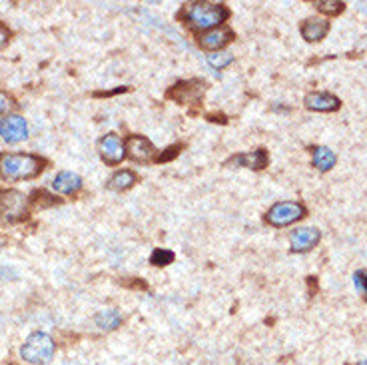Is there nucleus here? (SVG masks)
Masks as SVG:
<instances>
[{"instance_id":"1","label":"nucleus","mask_w":367,"mask_h":365,"mask_svg":"<svg viewBox=\"0 0 367 365\" xmlns=\"http://www.w3.org/2000/svg\"><path fill=\"white\" fill-rule=\"evenodd\" d=\"M184 18L186 23L200 32H208L212 28L222 26L230 18V11L225 8L222 2H208V0H200V2H189L184 8Z\"/></svg>"},{"instance_id":"2","label":"nucleus","mask_w":367,"mask_h":365,"mask_svg":"<svg viewBox=\"0 0 367 365\" xmlns=\"http://www.w3.org/2000/svg\"><path fill=\"white\" fill-rule=\"evenodd\" d=\"M44 170V160L35 154H0V178L2 180H30Z\"/></svg>"},{"instance_id":"3","label":"nucleus","mask_w":367,"mask_h":365,"mask_svg":"<svg viewBox=\"0 0 367 365\" xmlns=\"http://www.w3.org/2000/svg\"><path fill=\"white\" fill-rule=\"evenodd\" d=\"M56 352V343L54 340L44 333V331H35L26 338V342L20 347V355L24 361L32 365H44L52 359V355Z\"/></svg>"},{"instance_id":"4","label":"nucleus","mask_w":367,"mask_h":365,"mask_svg":"<svg viewBox=\"0 0 367 365\" xmlns=\"http://www.w3.org/2000/svg\"><path fill=\"white\" fill-rule=\"evenodd\" d=\"M28 218V200L20 190H0V224H18Z\"/></svg>"},{"instance_id":"5","label":"nucleus","mask_w":367,"mask_h":365,"mask_svg":"<svg viewBox=\"0 0 367 365\" xmlns=\"http://www.w3.org/2000/svg\"><path fill=\"white\" fill-rule=\"evenodd\" d=\"M306 214H308L306 206L299 202H278L266 212L263 220H266V224L273 225V228H285V225L296 224L301 218H306Z\"/></svg>"},{"instance_id":"6","label":"nucleus","mask_w":367,"mask_h":365,"mask_svg":"<svg viewBox=\"0 0 367 365\" xmlns=\"http://www.w3.org/2000/svg\"><path fill=\"white\" fill-rule=\"evenodd\" d=\"M206 88L208 86L204 80H186V82L174 84V88H170L166 96L178 104H196L204 98Z\"/></svg>"},{"instance_id":"7","label":"nucleus","mask_w":367,"mask_h":365,"mask_svg":"<svg viewBox=\"0 0 367 365\" xmlns=\"http://www.w3.org/2000/svg\"><path fill=\"white\" fill-rule=\"evenodd\" d=\"M0 138L8 144H18L28 138V124L18 114H6L0 118Z\"/></svg>"},{"instance_id":"8","label":"nucleus","mask_w":367,"mask_h":365,"mask_svg":"<svg viewBox=\"0 0 367 365\" xmlns=\"http://www.w3.org/2000/svg\"><path fill=\"white\" fill-rule=\"evenodd\" d=\"M98 150H100V158L110 166L120 164L126 158V144L116 134H106L98 144Z\"/></svg>"},{"instance_id":"9","label":"nucleus","mask_w":367,"mask_h":365,"mask_svg":"<svg viewBox=\"0 0 367 365\" xmlns=\"http://www.w3.org/2000/svg\"><path fill=\"white\" fill-rule=\"evenodd\" d=\"M234 38V30L230 26H218V28H212L208 32H204L198 38V44H200L201 50L206 52H218L220 48H224L228 42H232Z\"/></svg>"},{"instance_id":"10","label":"nucleus","mask_w":367,"mask_h":365,"mask_svg":"<svg viewBox=\"0 0 367 365\" xmlns=\"http://www.w3.org/2000/svg\"><path fill=\"white\" fill-rule=\"evenodd\" d=\"M124 144H126V154L138 164H146V162H150L154 158V144L148 138H144V136L134 134Z\"/></svg>"},{"instance_id":"11","label":"nucleus","mask_w":367,"mask_h":365,"mask_svg":"<svg viewBox=\"0 0 367 365\" xmlns=\"http://www.w3.org/2000/svg\"><path fill=\"white\" fill-rule=\"evenodd\" d=\"M321 232L318 228H297L290 234V244H292V252H309L311 247L320 244Z\"/></svg>"},{"instance_id":"12","label":"nucleus","mask_w":367,"mask_h":365,"mask_svg":"<svg viewBox=\"0 0 367 365\" xmlns=\"http://www.w3.org/2000/svg\"><path fill=\"white\" fill-rule=\"evenodd\" d=\"M225 166H232V168H249V170H263L268 166V152L266 150H251L246 154H236L232 156Z\"/></svg>"},{"instance_id":"13","label":"nucleus","mask_w":367,"mask_h":365,"mask_svg":"<svg viewBox=\"0 0 367 365\" xmlns=\"http://www.w3.org/2000/svg\"><path fill=\"white\" fill-rule=\"evenodd\" d=\"M342 106V100L332 92H311L306 96V108L313 112H335Z\"/></svg>"},{"instance_id":"14","label":"nucleus","mask_w":367,"mask_h":365,"mask_svg":"<svg viewBox=\"0 0 367 365\" xmlns=\"http://www.w3.org/2000/svg\"><path fill=\"white\" fill-rule=\"evenodd\" d=\"M299 32L308 42H320L330 32V23L323 18H306L299 26Z\"/></svg>"},{"instance_id":"15","label":"nucleus","mask_w":367,"mask_h":365,"mask_svg":"<svg viewBox=\"0 0 367 365\" xmlns=\"http://www.w3.org/2000/svg\"><path fill=\"white\" fill-rule=\"evenodd\" d=\"M80 188H82V178L74 172H60L58 176L52 180V190L64 196H72Z\"/></svg>"},{"instance_id":"16","label":"nucleus","mask_w":367,"mask_h":365,"mask_svg":"<svg viewBox=\"0 0 367 365\" xmlns=\"http://www.w3.org/2000/svg\"><path fill=\"white\" fill-rule=\"evenodd\" d=\"M311 162L313 166L320 170V172H328V170H332L335 162H337V156L333 150L330 148H325V146H316L313 150H311Z\"/></svg>"},{"instance_id":"17","label":"nucleus","mask_w":367,"mask_h":365,"mask_svg":"<svg viewBox=\"0 0 367 365\" xmlns=\"http://www.w3.org/2000/svg\"><path fill=\"white\" fill-rule=\"evenodd\" d=\"M136 184V174L132 170H120L116 174H112L108 180V190L112 192H126Z\"/></svg>"},{"instance_id":"18","label":"nucleus","mask_w":367,"mask_h":365,"mask_svg":"<svg viewBox=\"0 0 367 365\" xmlns=\"http://www.w3.org/2000/svg\"><path fill=\"white\" fill-rule=\"evenodd\" d=\"M94 321L100 330L112 331L116 330L120 323H122V316H120L116 309H102V311L94 318Z\"/></svg>"},{"instance_id":"19","label":"nucleus","mask_w":367,"mask_h":365,"mask_svg":"<svg viewBox=\"0 0 367 365\" xmlns=\"http://www.w3.org/2000/svg\"><path fill=\"white\" fill-rule=\"evenodd\" d=\"M313 6L323 14H328V16H337V14H342L345 11V4L340 0H316Z\"/></svg>"},{"instance_id":"20","label":"nucleus","mask_w":367,"mask_h":365,"mask_svg":"<svg viewBox=\"0 0 367 365\" xmlns=\"http://www.w3.org/2000/svg\"><path fill=\"white\" fill-rule=\"evenodd\" d=\"M232 54H228V52H212V54H208V64L216 68V70H222L225 66H230L232 64Z\"/></svg>"},{"instance_id":"21","label":"nucleus","mask_w":367,"mask_h":365,"mask_svg":"<svg viewBox=\"0 0 367 365\" xmlns=\"http://www.w3.org/2000/svg\"><path fill=\"white\" fill-rule=\"evenodd\" d=\"M30 202H32L35 208H48V206H54L58 200H56L54 196H50L44 190H36L35 194H32V198H30Z\"/></svg>"},{"instance_id":"22","label":"nucleus","mask_w":367,"mask_h":365,"mask_svg":"<svg viewBox=\"0 0 367 365\" xmlns=\"http://www.w3.org/2000/svg\"><path fill=\"white\" fill-rule=\"evenodd\" d=\"M150 261H152L154 266H168V264H172V261H174V252L158 247V249H154V252H152V256H150Z\"/></svg>"},{"instance_id":"23","label":"nucleus","mask_w":367,"mask_h":365,"mask_svg":"<svg viewBox=\"0 0 367 365\" xmlns=\"http://www.w3.org/2000/svg\"><path fill=\"white\" fill-rule=\"evenodd\" d=\"M354 283H356L357 292L367 299V271H356V273H354Z\"/></svg>"},{"instance_id":"24","label":"nucleus","mask_w":367,"mask_h":365,"mask_svg":"<svg viewBox=\"0 0 367 365\" xmlns=\"http://www.w3.org/2000/svg\"><path fill=\"white\" fill-rule=\"evenodd\" d=\"M180 148H182L180 144H174V146H170V148H166L164 152H162L160 156H158V158H156V162H168V160H174V158H176V156L180 154Z\"/></svg>"},{"instance_id":"25","label":"nucleus","mask_w":367,"mask_h":365,"mask_svg":"<svg viewBox=\"0 0 367 365\" xmlns=\"http://www.w3.org/2000/svg\"><path fill=\"white\" fill-rule=\"evenodd\" d=\"M11 36H12V32L8 30V26L0 23V50L11 42Z\"/></svg>"},{"instance_id":"26","label":"nucleus","mask_w":367,"mask_h":365,"mask_svg":"<svg viewBox=\"0 0 367 365\" xmlns=\"http://www.w3.org/2000/svg\"><path fill=\"white\" fill-rule=\"evenodd\" d=\"M12 106V98L6 92H0V114H4Z\"/></svg>"},{"instance_id":"27","label":"nucleus","mask_w":367,"mask_h":365,"mask_svg":"<svg viewBox=\"0 0 367 365\" xmlns=\"http://www.w3.org/2000/svg\"><path fill=\"white\" fill-rule=\"evenodd\" d=\"M357 365H367V359H366V361H361V364H357Z\"/></svg>"}]
</instances>
